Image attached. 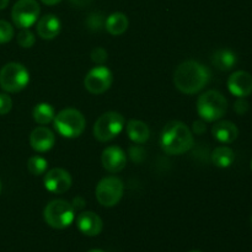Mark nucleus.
Returning a JSON list of instances; mask_svg holds the SVG:
<instances>
[{"mask_svg": "<svg viewBox=\"0 0 252 252\" xmlns=\"http://www.w3.org/2000/svg\"><path fill=\"white\" fill-rule=\"evenodd\" d=\"M91 61L94 63L98 64V65L103 64L107 61V51L105 48H102V47H96V48H94L91 51Z\"/></svg>", "mask_w": 252, "mask_h": 252, "instance_id": "26", "label": "nucleus"}, {"mask_svg": "<svg viewBox=\"0 0 252 252\" xmlns=\"http://www.w3.org/2000/svg\"><path fill=\"white\" fill-rule=\"evenodd\" d=\"M56 135L48 127L39 126L36 127L30 134V144L34 152L46 153L54 147Z\"/></svg>", "mask_w": 252, "mask_h": 252, "instance_id": "14", "label": "nucleus"}, {"mask_svg": "<svg viewBox=\"0 0 252 252\" xmlns=\"http://www.w3.org/2000/svg\"><path fill=\"white\" fill-rule=\"evenodd\" d=\"M10 0H0V10H4L9 5Z\"/></svg>", "mask_w": 252, "mask_h": 252, "instance_id": "34", "label": "nucleus"}, {"mask_svg": "<svg viewBox=\"0 0 252 252\" xmlns=\"http://www.w3.org/2000/svg\"><path fill=\"white\" fill-rule=\"evenodd\" d=\"M251 228H252V217H251Z\"/></svg>", "mask_w": 252, "mask_h": 252, "instance_id": "38", "label": "nucleus"}, {"mask_svg": "<svg viewBox=\"0 0 252 252\" xmlns=\"http://www.w3.org/2000/svg\"><path fill=\"white\" fill-rule=\"evenodd\" d=\"M212 63L219 70L228 71L231 70L236 65V63H238V57H236V54L231 49L221 48L214 52Z\"/></svg>", "mask_w": 252, "mask_h": 252, "instance_id": "19", "label": "nucleus"}, {"mask_svg": "<svg viewBox=\"0 0 252 252\" xmlns=\"http://www.w3.org/2000/svg\"><path fill=\"white\" fill-rule=\"evenodd\" d=\"M62 29L61 20L53 14H47L42 16L41 19L37 21L36 30L37 34L41 37L42 39H54L59 34Z\"/></svg>", "mask_w": 252, "mask_h": 252, "instance_id": "16", "label": "nucleus"}, {"mask_svg": "<svg viewBox=\"0 0 252 252\" xmlns=\"http://www.w3.org/2000/svg\"><path fill=\"white\" fill-rule=\"evenodd\" d=\"M47 166H48V161L44 158L38 157V155L31 157L29 159V161H27V169L34 176L43 175L46 172Z\"/></svg>", "mask_w": 252, "mask_h": 252, "instance_id": "23", "label": "nucleus"}, {"mask_svg": "<svg viewBox=\"0 0 252 252\" xmlns=\"http://www.w3.org/2000/svg\"><path fill=\"white\" fill-rule=\"evenodd\" d=\"M228 89L236 97H248L252 94V75L244 70L235 71L229 76Z\"/></svg>", "mask_w": 252, "mask_h": 252, "instance_id": "13", "label": "nucleus"}, {"mask_svg": "<svg viewBox=\"0 0 252 252\" xmlns=\"http://www.w3.org/2000/svg\"><path fill=\"white\" fill-rule=\"evenodd\" d=\"M71 180L70 174L66 170L61 169V167H54L47 171L43 177V184L46 189L49 192L56 194L65 193L69 191L71 187Z\"/></svg>", "mask_w": 252, "mask_h": 252, "instance_id": "11", "label": "nucleus"}, {"mask_svg": "<svg viewBox=\"0 0 252 252\" xmlns=\"http://www.w3.org/2000/svg\"><path fill=\"white\" fill-rule=\"evenodd\" d=\"M228 101L223 94L217 90H208L197 100V112L206 122H217L226 113Z\"/></svg>", "mask_w": 252, "mask_h": 252, "instance_id": "3", "label": "nucleus"}, {"mask_svg": "<svg viewBox=\"0 0 252 252\" xmlns=\"http://www.w3.org/2000/svg\"><path fill=\"white\" fill-rule=\"evenodd\" d=\"M128 17L122 12H113L106 19L105 27L106 31L112 36H121L128 29Z\"/></svg>", "mask_w": 252, "mask_h": 252, "instance_id": "20", "label": "nucleus"}, {"mask_svg": "<svg viewBox=\"0 0 252 252\" xmlns=\"http://www.w3.org/2000/svg\"><path fill=\"white\" fill-rule=\"evenodd\" d=\"M126 132L128 138L135 144H144L150 137V129L147 123L139 120L128 121L126 126Z\"/></svg>", "mask_w": 252, "mask_h": 252, "instance_id": "18", "label": "nucleus"}, {"mask_svg": "<svg viewBox=\"0 0 252 252\" xmlns=\"http://www.w3.org/2000/svg\"><path fill=\"white\" fill-rule=\"evenodd\" d=\"M160 145L169 155L185 154L193 147V133L186 123L181 121H170L162 129Z\"/></svg>", "mask_w": 252, "mask_h": 252, "instance_id": "2", "label": "nucleus"}, {"mask_svg": "<svg viewBox=\"0 0 252 252\" xmlns=\"http://www.w3.org/2000/svg\"><path fill=\"white\" fill-rule=\"evenodd\" d=\"M86 25L89 26V29L93 30V31H98V30L102 27L103 25V19L102 15L100 14H91L90 16L88 17V21H86Z\"/></svg>", "mask_w": 252, "mask_h": 252, "instance_id": "27", "label": "nucleus"}, {"mask_svg": "<svg viewBox=\"0 0 252 252\" xmlns=\"http://www.w3.org/2000/svg\"><path fill=\"white\" fill-rule=\"evenodd\" d=\"M84 204H85V202H84V199L81 198V197H76V198H74V202H73L74 208H83Z\"/></svg>", "mask_w": 252, "mask_h": 252, "instance_id": "32", "label": "nucleus"}, {"mask_svg": "<svg viewBox=\"0 0 252 252\" xmlns=\"http://www.w3.org/2000/svg\"><path fill=\"white\" fill-rule=\"evenodd\" d=\"M14 27L5 20H0V43H7L14 37Z\"/></svg>", "mask_w": 252, "mask_h": 252, "instance_id": "25", "label": "nucleus"}, {"mask_svg": "<svg viewBox=\"0 0 252 252\" xmlns=\"http://www.w3.org/2000/svg\"><path fill=\"white\" fill-rule=\"evenodd\" d=\"M12 108V100L7 94H0V116L9 113Z\"/></svg>", "mask_w": 252, "mask_h": 252, "instance_id": "28", "label": "nucleus"}, {"mask_svg": "<svg viewBox=\"0 0 252 252\" xmlns=\"http://www.w3.org/2000/svg\"><path fill=\"white\" fill-rule=\"evenodd\" d=\"M113 83L112 71L103 64L95 66L86 74L84 79V86L86 90L94 95L106 93Z\"/></svg>", "mask_w": 252, "mask_h": 252, "instance_id": "10", "label": "nucleus"}, {"mask_svg": "<svg viewBox=\"0 0 252 252\" xmlns=\"http://www.w3.org/2000/svg\"><path fill=\"white\" fill-rule=\"evenodd\" d=\"M211 71L196 61H186L180 64L174 73V84L179 91L186 95L199 93L208 85Z\"/></svg>", "mask_w": 252, "mask_h": 252, "instance_id": "1", "label": "nucleus"}, {"mask_svg": "<svg viewBox=\"0 0 252 252\" xmlns=\"http://www.w3.org/2000/svg\"><path fill=\"white\" fill-rule=\"evenodd\" d=\"M54 128L64 138H78L86 127V120L76 108H64L56 115L53 120Z\"/></svg>", "mask_w": 252, "mask_h": 252, "instance_id": "4", "label": "nucleus"}, {"mask_svg": "<svg viewBox=\"0 0 252 252\" xmlns=\"http://www.w3.org/2000/svg\"><path fill=\"white\" fill-rule=\"evenodd\" d=\"M32 116H33L34 122L41 126H47L53 122L54 117H56V112H54L53 106L47 102H41L34 106L33 111H32Z\"/></svg>", "mask_w": 252, "mask_h": 252, "instance_id": "22", "label": "nucleus"}, {"mask_svg": "<svg viewBox=\"0 0 252 252\" xmlns=\"http://www.w3.org/2000/svg\"><path fill=\"white\" fill-rule=\"evenodd\" d=\"M91 1H93V0H70L71 4L75 5V6H78V7L88 6Z\"/></svg>", "mask_w": 252, "mask_h": 252, "instance_id": "31", "label": "nucleus"}, {"mask_svg": "<svg viewBox=\"0 0 252 252\" xmlns=\"http://www.w3.org/2000/svg\"><path fill=\"white\" fill-rule=\"evenodd\" d=\"M125 185L116 176H106L97 184L95 189L96 199L103 207H115L122 199Z\"/></svg>", "mask_w": 252, "mask_h": 252, "instance_id": "8", "label": "nucleus"}, {"mask_svg": "<svg viewBox=\"0 0 252 252\" xmlns=\"http://www.w3.org/2000/svg\"><path fill=\"white\" fill-rule=\"evenodd\" d=\"M41 1L43 2V4L52 6V5H56V4H58V2H61L62 0H41Z\"/></svg>", "mask_w": 252, "mask_h": 252, "instance_id": "33", "label": "nucleus"}, {"mask_svg": "<svg viewBox=\"0 0 252 252\" xmlns=\"http://www.w3.org/2000/svg\"><path fill=\"white\" fill-rule=\"evenodd\" d=\"M125 125L126 120L121 113L108 111L101 115L94 125V137L98 142H110L122 132Z\"/></svg>", "mask_w": 252, "mask_h": 252, "instance_id": "7", "label": "nucleus"}, {"mask_svg": "<svg viewBox=\"0 0 252 252\" xmlns=\"http://www.w3.org/2000/svg\"><path fill=\"white\" fill-rule=\"evenodd\" d=\"M101 164L103 169L107 170L111 174L121 172L127 165V155L117 145H110L103 149L101 154Z\"/></svg>", "mask_w": 252, "mask_h": 252, "instance_id": "12", "label": "nucleus"}, {"mask_svg": "<svg viewBox=\"0 0 252 252\" xmlns=\"http://www.w3.org/2000/svg\"><path fill=\"white\" fill-rule=\"evenodd\" d=\"M43 218L51 228L65 229L75 219V208L65 199H54L44 207Z\"/></svg>", "mask_w": 252, "mask_h": 252, "instance_id": "5", "label": "nucleus"}, {"mask_svg": "<svg viewBox=\"0 0 252 252\" xmlns=\"http://www.w3.org/2000/svg\"><path fill=\"white\" fill-rule=\"evenodd\" d=\"M192 130H193L196 134L201 135L203 134L204 132H206V125H204L203 120L201 121H196V122H193V127H192Z\"/></svg>", "mask_w": 252, "mask_h": 252, "instance_id": "30", "label": "nucleus"}, {"mask_svg": "<svg viewBox=\"0 0 252 252\" xmlns=\"http://www.w3.org/2000/svg\"><path fill=\"white\" fill-rule=\"evenodd\" d=\"M41 7L37 0H19L11 11L12 21L19 29H29L37 22Z\"/></svg>", "mask_w": 252, "mask_h": 252, "instance_id": "9", "label": "nucleus"}, {"mask_svg": "<svg viewBox=\"0 0 252 252\" xmlns=\"http://www.w3.org/2000/svg\"><path fill=\"white\" fill-rule=\"evenodd\" d=\"M234 160H235L234 150L225 145L216 148L212 153V161L217 167H220V169H226V167L231 166Z\"/></svg>", "mask_w": 252, "mask_h": 252, "instance_id": "21", "label": "nucleus"}, {"mask_svg": "<svg viewBox=\"0 0 252 252\" xmlns=\"http://www.w3.org/2000/svg\"><path fill=\"white\" fill-rule=\"evenodd\" d=\"M36 42L33 32L30 31L29 29H21V31L17 34V43L22 48H31Z\"/></svg>", "mask_w": 252, "mask_h": 252, "instance_id": "24", "label": "nucleus"}, {"mask_svg": "<svg viewBox=\"0 0 252 252\" xmlns=\"http://www.w3.org/2000/svg\"><path fill=\"white\" fill-rule=\"evenodd\" d=\"M234 110L238 115H245L249 111V102L245 98H239L235 105H234Z\"/></svg>", "mask_w": 252, "mask_h": 252, "instance_id": "29", "label": "nucleus"}, {"mask_svg": "<svg viewBox=\"0 0 252 252\" xmlns=\"http://www.w3.org/2000/svg\"><path fill=\"white\" fill-rule=\"evenodd\" d=\"M251 169H252V160H251Z\"/></svg>", "mask_w": 252, "mask_h": 252, "instance_id": "39", "label": "nucleus"}, {"mask_svg": "<svg viewBox=\"0 0 252 252\" xmlns=\"http://www.w3.org/2000/svg\"><path fill=\"white\" fill-rule=\"evenodd\" d=\"M212 134L218 142L230 144L239 137V129L235 123L230 121H219L212 127Z\"/></svg>", "mask_w": 252, "mask_h": 252, "instance_id": "17", "label": "nucleus"}, {"mask_svg": "<svg viewBox=\"0 0 252 252\" xmlns=\"http://www.w3.org/2000/svg\"><path fill=\"white\" fill-rule=\"evenodd\" d=\"M0 192H1V182H0Z\"/></svg>", "mask_w": 252, "mask_h": 252, "instance_id": "37", "label": "nucleus"}, {"mask_svg": "<svg viewBox=\"0 0 252 252\" xmlns=\"http://www.w3.org/2000/svg\"><path fill=\"white\" fill-rule=\"evenodd\" d=\"M30 83V73L20 63H7L0 69V88L6 93H19Z\"/></svg>", "mask_w": 252, "mask_h": 252, "instance_id": "6", "label": "nucleus"}, {"mask_svg": "<svg viewBox=\"0 0 252 252\" xmlns=\"http://www.w3.org/2000/svg\"><path fill=\"white\" fill-rule=\"evenodd\" d=\"M76 226L86 236H97L102 231V219L94 212H83L76 218Z\"/></svg>", "mask_w": 252, "mask_h": 252, "instance_id": "15", "label": "nucleus"}, {"mask_svg": "<svg viewBox=\"0 0 252 252\" xmlns=\"http://www.w3.org/2000/svg\"><path fill=\"white\" fill-rule=\"evenodd\" d=\"M89 252H105V251H102V250H98V249H95V250H90Z\"/></svg>", "mask_w": 252, "mask_h": 252, "instance_id": "35", "label": "nucleus"}, {"mask_svg": "<svg viewBox=\"0 0 252 252\" xmlns=\"http://www.w3.org/2000/svg\"><path fill=\"white\" fill-rule=\"evenodd\" d=\"M189 252H203V251H199V250H192V251H189Z\"/></svg>", "mask_w": 252, "mask_h": 252, "instance_id": "36", "label": "nucleus"}]
</instances>
